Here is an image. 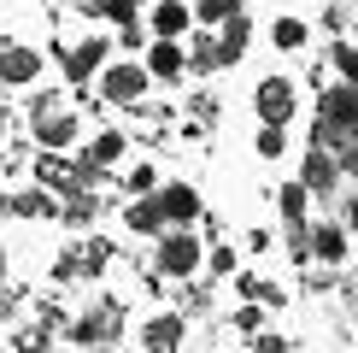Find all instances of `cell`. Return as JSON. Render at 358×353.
I'll return each mask as SVG.
<instances>
[{
	"instance_id": "6da1fadb",
	"label": "cell",
	"mask_w": 358,
	"mask_h": 353,
	"mask_svg": "<svg viewBox=\"0 0 358 353\" xmlns=\"http://www.w3.org/2000/svg\"><path fill=\"white\" fill-rule=\"evenodd\" d=\"M129 335L124 324V300L117 294H100V300H88L77 318H65V342L71 347H117Z\"/></svg>"
},
{
	"instance_id": "7a4b0ae2",
	"label": "cell",
	"mask_w": 358,
	"mask_h": 353,
	"mask_svg": "<svg viewBox=\"0 0 358 353\" xmlns=\"http://www.w3.org/2000/svg\"><path fill=\"white\" fill-rule=\"evenodd\" d=\"M206 265V242L194 235V224H165L153 235V271L159 277H176V283H194Z\"/></svg>"
},
{
	"instance_id": "3957f363",
	"label": "cell",
	"mask_w": 358,
	"mask_h": 353,
	"mask_svg": "<svg viewBox=\"0 0 358 353\" xmlns=\"http://www.w3.org/2000/svg\"><path fill=\"white\" fill-rule=\"evenodd\" d=\"M358 130V83H329L317 88V118H311V141H335Z\"/></svg>"
},
{
	"instance_id": "277c9868",
	"label": "cell",
	"mask_w": 358,
	"mask_h": 353,
	"mask_svg": "<svg viewBox=\"0 0 358 353\" xmlns=\"http://www.w3.org/2000/svg\"><path fill=\"white\" fill-rule=\"evenodd\" d=\"M29 136H36L41 153H71V147L83 141V112L71 106V100L41 106V112H29Z\"/></svg>"
},
{
	"instance_id": "5b68a950",
	"label": "cell",
	"mask_w": 358,
	"mask_h": 353,
	"mask_svg": "<svg viewBox=\"0 0 358 353\" xmlns=\"http://www.w3.org/2000/svg\"><path fill=\"white\" fill-rule=\"evenodd\" d=\"M294 247H300L306 265H341L352 254V230L335 224V218H317V224H306L300 235H294Z\"/></svg>"
},
{
	"instance_id": "8992f818",
	"label": "cell",
	"mask_w": 358,
	"mask_h": 353,
	"mask_svg": "<svg viewBox=\"0 0 358 353\" xmlns=\"http://www.w3.org/2000/svg\"><path fill=\"white\" fill-rule=\"evenodd\" d=\"M147 65L141 59H117V65H100V100L106 106H124V112H136L141 100H147Z\"/></svg>"
},
{
	"instance_id": "52a82bcc",
	"label": "cell",
	"mask_w": 358,
	"mask_h": 353,
	"mask_svg": "<svg viewBox=\"0 0 358 353\" xmlns=\"http://www.w3.org/2000/svg\"><path fill=\"white\" fill-rule=\"evenodd\" d=\"M252 112H259V124H288V118L300 112L294 77H259L252 83Z\"/></svg>"
},
{
	"instance_id": "ba28073f",
	"label": "cell",
	"mask_w": 358,
	"mask_h": 353,
	"mask_svg": "<svg viewBox=\"0 0 358 353\" xmlns=\"http://www.w3.org/2000/svg\"><path fill=\"white\" fill-rule=\"evenodd\" d=\"M341 176H347V171H341V159L323 141H311L306 159H300V183L311 188V200H341Z\"/></svg>"
},
{
	"instance_id": "9c48e42d",
	"label": "cell",
	"mask_w": 358,
	"mask_h": 353,
	"mask_svg": "<svg viewBox=\"0 0 358 353\" xmlns=\"http://www.w3.org/2000/svg\"><path fill=\"white\" fill-rule=\"evenodd\" d=\"M147 77L153 83H182L188 77V48H182V36H153V48H147Z\"/></svg>"
},
{
	"instance_id": "30bf717a",
	"label": "cell",
	"mask_w": 358,
	"mask_h": 353,
	"mask_svg": "<svg viewBox=\"0 0 358 353\" xmlns=\"http://www.w3.org/2000/svg\"><path fill=\"white\" fill-rule=\"evenodd\" d=\"M41 83V53L29 41H6L0 48V88H36Z\"/></svg>"
},
{
	"instance_id": "8fae6325",
	"label": "cell",
	"mask_w": 358,
	"mask_h": 353,
	"mask_svg": "<svg viewBox=\"0 0 358 353\" xmlns=\"http://www.w3.org/2000/svg\"><path fill=\"white\" fill-rule=\"evenodd\" d=\"M136 342H141L147 353H176V347L188 342V318H182V312H153V318L141 324Z\"/></svg>"
},
{
	"instance_id": "7c38bea8",
	"label": "cell",
	"mask_w": 358,
	"mask_h": 353,
	"mask_svg": "<svg viewBox=\"0 0 358 353\" xmlns=\"http://www.w3.org/2000/svg\"><path fill=\"white\" fill-rule=\"evenodd\" d=\"M106 53H112V48H106L100 36H83V41H71V48H65V59H59V65H65L71 83H88V77H100Z\"/></svg>"
},
{
	"instance_id": "4fadbf2b",
	"label": "cell",
	"mask_w": 358,
	"mask_h": 353,
	"mask_svg": "<svg viewBox=\"0 0 358 353\" xmlns=\"http://www.w3.org/2000/svg\"><path fill=\"white\" fill-rule=\"evenodd\" d=\"M100 206H106V200L94 195V183H77V188L59 195V224H65V230H88L100 218Z\"/></svg>"
},
{
	"instance_id": "5bb4252c",
	"label": "cell",
	"mask_w": 358,
	"mask_h": 353,
	"mask_svg": "<svg viewBox=\"0 0 358 353\" xmlns=\"http://www.w3.org/2000/svg\"><path fill=\"white\" fill-rule=\"evenodd\" d=\"M165 224H171V218H165L159 188H153V195H129V200H124V230H136V235H147V242H153Z\"/></svg>"
},
{
	"instance_id": "9a60e30c",
	"label": "cell",
	"mask_w": 358,
	"mask_h": 353,
	"mask_svg": "<svg viewBox=\"0 0 358 353\" xmlns=\"http://www.w3.org/2000/svg\"><path fill=\"white\" fill-rule=\"evenodd\" d=\"M159 200H165L171 224H200V218H206V200H200L194 183H159Z\"/></svg>"
},
{
	"instance_id": "2e32d148",
	"label": "cell",
	"mask_w": 358,
	"mask_h": 353,
	"mask_svg": "<svg viewBox=\"0 0 358 353\" xmlns=\"http://www.w3.org/2000/svg\"><path fill=\"white\" fill-rule=\"evenodd\" d=\"M147 29L153 36H188L194 29V0H153L147 6Z\"/></svg>"
},
{
	"instance_id": "e0dca14e",
	"label": "cell",
	"mask_w": 358,
	"mask_h": 353,
	"mask_svg": "<svg viewBox=\"0 0 358 353\" xmlns=\"http://www.w3.org/2000/svg\"><path fill=\"white\" fill-rule=\"evenodd\" d=\"M12 218H29V224H36V218H59V188L36 176L29 188H18V195H12Z\"/></svg>"
},
{
	"instance_id": "ac0fdd59",
	"label": "cell",
	"mask_w": 358,
	"mask_h": 353,
	"mask_svg": "<svg viewBox=\"0 0 358 353\" xmlns=\"http://www.w3.org/2000/svg\"><path fill=\"white\" fill-rule=\"evenodd\" d=\"M247 41H252V18H247V6H235L229 18L217 24V48H223V65H235V59L247 53Z\"/></svg>"
},
{
	"instance_id": "d6986e66",
	"label": "cell",
	"mask_w": 358,
	"mask_h": 353,
	"mask_svg": "<svg viewBox=\"0 0 358 353\" xmlns=\"http://www.w3.org/2000/svg\"><path fill=\"white\" fill-rule=\"evenodd\" d=\"M276 212H282V224L300 235V230L311 224V188H306V183H282V188H276Z\"/></svg>"
},
{
	"instance_id": "ffe728a7",
	"label": "cell",
	"mask_w": 358,
	"mask_h": 353,
	"mask_svg": "<svg viewBox=\"0 0 358 353\" xmlns=\"http://www.w3.org/2000/svg\"><path fill=\"white\" fill-rule=\"evenodd\" d=\"M124 153H129V136H124V130H100V136L83 147V159H88L94 171H112V165H124Z\"/></svg>"
},
{
	"instance_id": "44dd1931",
	"label": "cell",
	"mask_w": 358,
	"mask_h": 353,
	"mask_svg": "<svg viewBox=\"0 0 358 353\" xmlns=\"http://www.w3.org/2000/svg\"><path fill=\"white\" fill-rule=\"evenodd\" d=\"M188 71H194V77H212V71H223V48H217V29H212V24L188 41Z\"/></svg>"
},
{
	"instance_id": "7402d4cb",
	"label": "cell",
	"mask_w": 358,
	"mask_h": 353,
	"mask_svg": "<svg viewBox=\"0 0 358 353\" xmlns=\"http://www.w3.org/2000/svg\"><path fill=\"white\" fill-rule=\"evenodd\" d=\"M235 294H241V300H264L271 312H276V306H288V289L271 283L264 271H241V277H235Z\"/></svg>"
},
{
	"instance_id": "603a6c76",
	"label": "cell",
	"mask_w": 358,
	"mask_h": 353,
	"mask_svg": "<svg viewBox=\"0 0 358 353\" xmlns=\"http://www.w3.org/2000/svg\"><path fill=\"white\" fill-rule=\"evenodd\" d=\"M271 41H276L282 53H300L306 41H311V24H306V18H294V12H288V18H276V24H271Z\"/></svg>"
},
{
	"instance_id": "cb8c5ba5",
	"label": "cell",
	"mask_w": 358,
	"mask_h": 353,
	"mask_svg": "<svg viewBox=\"0 0 358 353\" xmlns=\"http://www.w3.org/2000/svg\"><path fill=\"white\" fill-rule=\"evenodd\" d=\"M252 153H259V159H282V153H288V124H259Z\"/></svg>"
},
{
	"instance_id": "d4e9b609",
	"label": "cell",
	"mask_w": 358,
	"mask_h": 353,
	"mask_svg": "<svg viewBox=\"0 0 358 353\" xmlns=\"http://www.w3.org/2000/svg\"><path fill=\"white\" fill-rule=\"evenodd\" d=\"M264 312H271V306H264V300H247V306H235L229 330H235V335H252V330H264Z\"/></svg>"
},
{
	"instance_id": "484cf974",
	"label": "cell",
	"mask_w": 358,
	"mask_h": 353,
	"mask_svg": "<svg viewBox=\"0 0 358 353\" xmlns=\"http://www.w3.org/2000/svg\"><path fill=\"white\" fill-rule=\"evenodd\" d=\"M329 65H335V77L358 83V41H335V48H329Z\"/></svg>"
},
{
	"instance_id": "4316f807",
	"label": "cell",
	"mask_w": 358,
	"mask_h": 353,
	"mask_svg": "<svg viewBox=\"0 0 358 353\" xmlns=\"http://www.w3.org/2000/svg\"><path fill=\"white\" fill-rule=\"evenodd\" d=\"M124 188H129V195H153V188H159V165H147V159L129 165L124 171Z\"/></svg>"
},
{
	"instance_id": "83f0119b",
	"label": "cell",
	"mask_w": 358,
	"mask_h": 353,
	"mask_svg": "<svg viewBox=\"0 0 358 353\" xmlns=\"http://www.w3.org/2000/svg\"><path fill=\"white\" fill-rule=\"evenodd\" d=\"M235 6H241V0H194V24H212V29H217Z\"/></svg>"
},
{
	"instance_id": "f1b7e54d",
	"label": "cell",
	"mask_w": 358,
	"mask_h": 353,
	"mask_svg": "<svg viewBox=\"0 0 358 353\" xmlns=\"http://www.w3.org/2000/svg\"><path fill=\"white\" fill-rule=\"evenodd\" d=\"M206 265H212L217 277H235V271H241V254H235V247H223V242H217V247H206Z\"/></svg>"
},
{
	"instance_id": "f546056e",
	"label": "cell",
	"mask_w": 358,
	"mask_h": 353,
	"mask_svg": "<svg viewBox=\"0 0 358 353\" xmlns=\"http://www.w3.org/2000/svg\"><path fill=\"white\" fill-rule=\"evenodd\" d=\"M247 347H252V353H288L294 342H288V335H276V330H252Z\"/></svg>"
},
{
	"instance_id": "4dcf8cb0",
	"label": "cell",
	"mask_w": 358,
	"mask_h": 353,
	"mask_svg": "<svg viewBox=\"0 0 358 353\" xmlns=\"http://www.w3.org/2000/svg\"><path fill=\"white\" fill-rule=\"evenodd\" d=\"M188 112L200 118V124H212V118H217V100H212V95L200 88V95H188Z\"/></svg>"
},
{
	"instance_id": "1f68e13d",
	"label": "cell",
	"mask_w": 358,
	"mask_h": 353,
	"mask_svg": "<svg viewBox=\"0 0 358 353\" xmlns=\"http://www.w3.org/2000/svg\"><path fill=\"white\" fill-rule=\"evenodd\" d=\"M247 247H252V254H271L276 235H271V230H247Z\"/></svg>"
},
{
	"instance_id": "d6a6232c",
	"label": "cell",
	"mask_w": 358,
	"mask_h": 353,
	"mask_svg": "<svg viewBox=\"0 0 358 353\" xmlns=\"http://www.w3.org/2000/svg\"><path fill=\"white\" fill-rule=\"evenodd\" d=\"M6 130H12V112H6V100H0V136H6Z\"/></svg>"
},
{
	"instance_id": "836d02e7",
	"label": "cell",
	"mask_w": 358,
	"mask_h": 353,
	"mask_svg": "<svg viewBox=\"0 0 358 353\" xmlns=\"http://www.w3.org/2000/svg\"><path fill=\"white\" fill-rule=\"evenodd\" d=\"M0 218H12V195H6V188H0Z\"/></svg>"
},
{
	"instance_id": "e575fe53",
	"label": "cell",
	"mask_w": 358,
	"mask_h": 353,
	"mask_svg": "<svg viewBox=\"0 0 358 353\" xmlns=\"http://www.w3.org/2000/svg\"><path fill=\"white\" fill-rule=\"evenodd\" d=\"M0 283H6V242H0Z\"/></svg>"
},
{
	"instance_id": "d590c367",
	"label": "cell",
	"mask_w": 358,
	"mask_h": 353,
	"mask_svg": "<svg viewBox=\"0 0 358 353\" xmlns=\"http://www.w3.org/2000/svg\"><path fill=\"white\" fill-rule=\"evenodd\" d=\"M94 6H100V0H83V12H94Z\"/></svg>"
},
{
	"instance_id": "8d00e7d4",
	"label": "cell",
	"mask_w": 358,
	"mask_h": 353,
	"mask_svg": "<svg viewBox=\"0 0 358 353\" xmlns=\"http://www.w3.org/2000/svg\"><path fill=\"white\" fill-rule=\"evenodd\" d=\"M352 294H358V283H352Z\"/></svg>"
}]
</instances>
